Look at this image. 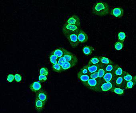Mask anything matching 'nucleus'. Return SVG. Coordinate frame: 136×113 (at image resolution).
Returning <instances> with one entry per match:
<instances>
[{"label":"nucleus","mask_w":136,"mask_h":113,"mask_svg":"<svg viewBox=\"0 0 136 113\" xmlns=\"http://www.w3.org/2000/svg\"><path fill=\"white\" fill-rule=\"evenodd\" d=\"M109 5L105 2L98 1L95 3L92 7V12L94 15L103 16L108 15L109 12Z\"/></svg>","instance_id":"obj_1"},{"label":"nucleus","mask_w":136,"mask_h":113,"mask_svg":"<svg viewBox=\"0 0 136 113\" xmlns=\"http://www.w3.org/2000/svg\"><path fill=\"white\" fill-rule=\"evenodd\" d=\"M85 86L91 90L96 92H100V80L90 78L86 82H82Z\"/></svg>","instance_id":"obj_2"},{"label":"nucleus","mask_w":136,"mask_h":113,"mask_svg":"<svg viewBox=\"0 0 136 113\" xmlns=\"http://www.w3.org/2000/svg\"><path fill=\"white\" fill-rule=\"evenodd\" d=\"M80 30V27L72 24H68L65 23L63 26L62 30L64 36L67 37L69 34L77 33Z\"/></svg>","instance_id":"obj_3"},{"label":"nucleus","mask_w":136,"mask_h":113,"mask_svg":"<svg viewBox=\"0 0 136 113\" xmlns=\"http://www.w3.org/2000/svg\"><path fill=\"white\" fill-rule=\"evenodd\" d=\"M63 57L66 59L67 62L70 63L74 66H75L78 63V58L76 56L70 52L68 51Z\"/></svg>","instance_id":"obj_4"},{"label":"nucleus","mask_w":136,"mask_h":113,"mask_svg":"<svg viewBox=\"0 0 136 113\" xmlns=\"http://www.w3.org/2000/svg\"><path fill=\"white\" fill-rule=\"evenodd\" d=\"M67 38L69 42L70 45L73 48H76L79 44L77 33L69 34L67 36Z\"/></svg>","instance_id":"obj_5"},{"label":"nucleus","mask_w":136,"mask_h":113,"mask_svg":"<svg viewBox=\"0 0 136 113\" xmlns=\"http://www.w3.org/2000/svg\"><path fill=\"white\" fill-rule=\"evenodd\" d=\"M115 76L113 72H106L103 78L100 79V84L107 82H113L115 80Z\"/></svg>","instance_id":"obj_6"},{"label":"nucleus","mask_w":136,"mask_h":113,"mask_svg":"<svg viewBox=\"0 0 136 113\" xmlns=\"http://www.w3.org/2000/svg\"><path fill=\"white\" fill-rule=\"evenodd\" d=\"M115 86L114 81L107 82L101 84L100 86V92H107L110 91L111 89Z\"/></svg>","instance_id":"obj_7"},{"label":"nucleus","mask_w":136,"mask_h":113,"mask_svg":"<svg viewBox=\"0 0 136 113\" xmlns=\"http://www.w3.org/2000/svg\"><path fill=\"white\" fill-rule=\"evenodd\" d=\"M66 23L68 24H72L80 27L81 23L79 17L76 15L72 16L69 18L66 21Z\"/></svg>","instance_id":"obj_8"},{"label":"nucleus","mask_w":136,"mask_h":113,"mask_svg":"<svg viewBox=\"0 0 136 113\" xmlns=\"http://www.w3.org/2000/svg\"><path fill=\"white\" fill-rule=\"evenodd\" d=\"M36 98L40 99L46 104L48 100V94L45 90L42 89L37 92L36 94Z\"/></svg>","instance_id":"obj_9"},{"label":"nucleus","mask_w":136,"mask_h":113,"mask_svg":"<svg viewBox=\"0 0 136 113\" xmlns=\"http://www.w3.org/2000/svg\"><path fill=\"white\" fill-rule=\"evenodd\" d=\"M77 35L79 43H85L88 40V37L87 34L81 29L77 33Z\"/></svg>","instance_id":"obj_10"},{"label":"nucleus","mask_w":136,"mask_h":113,"mask_svg":"<svg viewBox=\"0 0 136 113\" xmlns=\"http://www.w3.org/2000/svg\"><path fill=\"white\" fill-rule=\"evenodd\" d=\"M45 103L40 100V99L36 98L34 103L35 110L38 113L41 112L45 108Z\"/></svg>","instance_id":"obj_11"},{"label":"nucleus","mask_w":136,"mask_h":113,"mask_svg":"<svg viewBox=\"0 0 136 113\" xmlns=\"http://www.w3.org/2000/svg\"><path fill=\"white\" fill-rule=\"evenodd\" d=\"M124 13L123 9L120 7L114 8L111 10L110 14L116 18H120L122 16Z\"/></svg>","instance_id":"obj_12"},{"label":"nucleus","mask_w":136,"mask_h":113,"mask_svg":"<svg viewBox=\"0 0 136 113\" xmlns=\"http://www.w3.org/2000/svg\"><path fill=\"white\" fill-rule=\"evenodd\" d=\"M126 82L121 76L116 78L115 80L114 81V84L115 86L123 89L124 88Z\"/></svg>","instance_id":"obj_13"},{"label":"nucleus","mask_w":136,"mask_h":113,"mask_svg":"<svg viewBox=\"0 0 136 113\" xmlns=\"http://www.w3.org/2000/svg\"><path fill=\"white\" fill-rule=\"evenodd\" d=\"M29 88L34 92L37 93L42 90V85L40 82L34 81L30 85Z\"/></svg>","instance_id":"obj_14"},{"label":"nucleus","mask_w":136,"mask_h":113,"mask_svg":"<svg viewBox=\"0 0 136 113\" xmlns=\"http://www.w3.org/2000/svg\"><path fill=\"white\" fill-rule=\"evenodd\" d=\"M68 51H67L64 48L60 47L59 48L55 49L54 51H53L52 52L56 56H57V57L60 58L61 57L63 56Z\"/></svg>","instance_id":"obj_15"},{"label":"nucleus","mask_w":136,"mask_h":113,"mask_svg":"<svg viewBox=\"0 0 136 113\" xmlns=\"http://www.w3.org/2000/svg\"><path fill=\"white\" fill-rule=\"evenodd\" d=\"M113 74L115 76V78L121 76L123 72V70L118 64H115L113 70Z\"/></svg>","instance_id":"obj_16"},{"label":"nucleus","mask_w":136,"mask_h":113,"mask_svg":"<svg viewBox=\"0 0 136 113\" xmlns=\"http://www.w3.org/2000/svg\"><path fill=\"white\" fill-rule=\"evenodd\" d=\"M105 66L106 65H104V64H100L99 67L97 71V73L98 78H99L100 80L106 73L105 70Z\"/></svg>","instance_id":"obj_17"},{"label":"nucleus","mask_w":136,"mask_h":113,"mask_svg":"<svg viewBox=\"0 0 136 113\" xmlns=\"http://www.w3.org/2000/svg\"><path fill=\"white\" fill-rule=\"evenodd\" d=\"M94 50V48L92 46H86L83 47L82 51L85 55L89 56L92 54V51Z\"/></svg>","instance_id":"obj_18"},{"label":"nucleus","mask_w":136,"mask_h":113,"mask_svg":"<svg viewBox=\"0 0 136 113\" xmlns=\"http://www.w3.org/2000/svg\"><path fill=\"white\" fill-rule=\"evenodd\" d=\"M99 65H86V67L89 72V73H94L97 72L98 68L99 67Z\"/></svg>","instance_id":"obj_19"},{"label":"nucleus","mask_w":136,"mask_h":113,"mask_svg":"<svg viewBox=\"0 0 136 113\" xmlns=\"http://www.w3.org/2000/svg\"><path fill=\"white\" fill-rule=\"evenodd\" d=\"M49 59L52 65H54L58 63L59 58L56 56L52 52L49 56Z\"/></svg>","instance_id":"obj_20"},{"label":"nucleus","mask_w":136,"mask_h":113,"mask_svg":"<svg viewBox=\"0 0 136 113\" xmlns=\"http://www.w3.org/2000/svg\"><path fill=\"white\" fill-rule=\"evenodd\" d=\"M77 77L82 82H86L89 80L90 78L88 75L83 74L79 72L77 73Z\"/></svg>","instance_id":"obj_21"},{"label":"nucleus","mask_w":136,"mask_h":113,"mask_svg":"<svg viewBox=\"0 0 136 113\" xmlns=\"http://www.w3.org/2000/svg\"><path fill=\"white\" fill-rule=\"evenodd\" d=\"M99 59L100 64H104V65H107L108 64L112 63L113 62L110 59L104 56H98Z\"/></svg>","instance_id":"obj_22"},{"label":"nucleus","mask_w":136,"mask_h":113,"mask_svg":"<svg viewBox=\"0 0 136 113\" xmlns=\"http://www.w3.org/2000/svg\"><path fill=\"white\" fill-rule=\"evenodd\" d=\"M111 92H113L114 93H116L117 95L122 96L124 93V90L123 89L114 86L110 90Z\"/></svg>","instance_id":"obj_23"},{"label":"nucleus","mask_w":136,"mask_h":113,"mask_svg":"<svg viewBox=\"0 0 136 113\" xmlns=\"http://www.w3.org/2000/svg\"><path fill=\"white\" fill-rule=\"evenodd\" d=\"M121 76L126 82L130 81L132 80V79H133V76L126 71H123Z\"/></svg>","instance_id":"obj_24"},{"label":"nucleus","mask_w":136,"mask_h":113,"mask_svg":"<svg viewBox=\"0 0 136 113\" xmlns=\"http://www.w3.org/2000/svg\"><path fill=\"white\" fill-rule=\"evenodd\" d=\"M88 65H99L100 64L98 56H94L91 58L88 62Z\"/></svg>","instance_id":"obj_25"},{"label":"nucleus","mask_w":136,"mask_h":113,"mask_svg":"<svg viewBox=\"0 0 136 113\" xmlns=\"http://www.w3.org/2000/svg\"><path fill=\"white\" fill-rule=\"evenodd\" d=\"M52 70L53 71L57 73H61L64 71L63 68L58 64L52 65Z\"/></svg>","instance_id":"obj_26"},{"label":"nucleus","mask_w":136,"mask_h":113,"mask_svg":"<svg viewBox=\"0 0 136 113\" xmlns=\"http://www.w3.org/2000/svg\"><path fill=\"white\" fill-rule=\"evenodd\" d=\"M61 66L64 71H65V70L69 69L70 68L73 67L74 66L73 65H72L70 63L66 61V62H64L63 63Z\"/></svg>","instance_id":"obj_27"},{"label":"nucleus","mask_w":136,"mask_h":113,"mask_svg":"<svg viewBox=\"0 0 136 113\" xmlns=\"http://www.w3.org/2000/svg\"><path fill=\"white\" fill-rule=\"evenodd\" d=\"M135 84L133 80L130 81H127L125 83V89H132L134 86Z\"/></svg>","instance_id":"obj_28"},{"label":"nucleus","mask_w":136,"mask_h":113,"mask_svg":"<svg viewBox=\"0 0 136 113\" xmlns=\"http://www.w3.org/2000/svg\"><path fill=\"white\" fill-rule=\"evenodd\" d=\"M126 38V35L125 33L124 32H120L119 33L118 35V40L121 42H123L125 40Z\"/></svg>","instance_id":"obj_29"},{"label":"nucleus","mask_w":136,"mask_h":113,"mask_svg":"<svg viewBox=\"0 0 136 113\" xmlns=\"http://www.w3.org/2000/svg\"><path fill=\"white\" fill-rule=\"evenodd\" d=\"M114 65H115V64H114V62L106 65L105 67L106 72H113Z\"/></svg>","instance_id":"obj_30"},{"label":"nucleus","mask_w":136,"mask_h":113,"mask_svg":"<svg viewBox=\"0 0 136 113\" xmlns=\"http://www.w3.org/2000/svg\"><path fill=\"white\" fill-rule=\"evenodd\" d=\"M123 47H124V44L123 42L119 41L115 43V48L117 51H119L122 50L123 48Z\"/></svg>","instance_id":"obj_31"},{"label":"nucleus","mask_w":136,"mask_h":113,"mask_svg":"<svg viewBox=\"0 0 136 113\" xmlns=\"http://www.w3.org/2000/svg\"><path fill=\"white\" fill-rule=\"evenodd\" d=\"M39 73L40 75H44L47 76L49 74V71L47 68L43 67L40 70Z\"/></svg>","instance_id":"obj_32"},{"label":"nucleus","mask_w":136,"mask_h":113,"mask_svg":"<svg viewBox=\"0 0 136 113\" xmlns=\"http://www.w3.org/2000/svg\"><path fill=\"white\" fill-rule=\"evenodd\" d=\"M79 72L81 73V74H83L88 75L90 74L87 68H86V66H83Z\"/></svg>","instance_id":"obj_33"},{"label":"nucleus","mask_w":136,"mask_h":113,"mask_svg":"<svg viewBox=\"0 0 136 113\" xmlns=\"http://www.w3.org/2000/svg\"><path fill=\"white\" fill-rule=\"evenodd\" d=\"M47 76L44 75H40L39 77V80L40 82L44 83L47 80Z\"/></svg>","instance_id":"obj_34"},{"label":"nucleus","mask_w":136,"mask_h":113,"mask_svg":"<svg viewBox=\"0 0 136 113\" xmlns=\"http://www.w3.org/2000/svg\"><path fill=\"white\" fill-rule=\"evenodd\" d=\"M88 76L90 77V78L95 79H99V78H98V76L97 72L89 74Z\"/></svg>","instance_id":"obj_35"},{"label":"nucleus","mask_w":136,"mask_h":113,"mask_svg":"<svg viewBox=\"0 0 136 113\" xmlns=\"http://www.w3.org/2000/svg\"><path fill=\"white\" fill-rule=\"evenodd\" d=\"M14 80H15V75L13 74H10L7 76V80L9 82H13Z\"/></svg>","instance_id":"obj_36"},{"label":"nucleus","mask_w":136,"mask_h":113,"mask_svg":"<svg viewBox=\"0 0 136 113\" xmlns=\"http://www.w3.org/2000/svg\"><path fill=\"white\" fill-rule=\"evenodd\" d=\"M15 80L17 82H20L21 81L22 78V76L20 74H16L15 75Z\"/></svg>","instance_id":"obj_37"},{"label":"nucleus","mask_w":136,"mask_h":113,"mask_svg":"<svg viewBox=\"0 0 136 113\" xmlns=\"http://www.w3.org/2000/svg\"><path fill=\"white\" fill-rule=\"evenodd\" d=\"M66 59L64 58V57H61L59 58L58 61V64L60 66H61L63 63L64 62H66Z\"/></svg>","instance_id":"obj_38"},{"label":"nucleus","mask_w":136,"mask_h":113,"mask_svg":"<svg viewBox=\"0 0 136 113\" xmlns=\"http://www.w3.org/2000/svg\"><path fill=\"white\" fill-rule=\"evenodd\" d=\"M136 76H133V79H132V80L134 82V83L136 84Z\"/></svg>","instance_id":"obj_39"}]
</instances>
